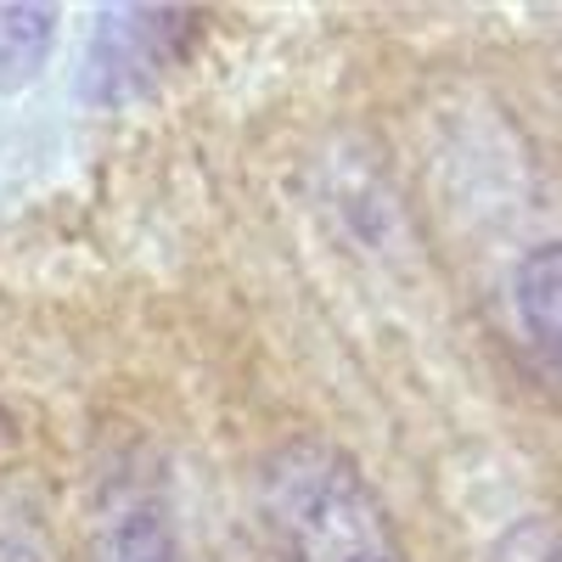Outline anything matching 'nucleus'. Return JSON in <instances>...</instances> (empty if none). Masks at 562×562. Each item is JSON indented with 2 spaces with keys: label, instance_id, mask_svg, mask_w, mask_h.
Masks as SVG:
<instances>
[{
  "label": "nucleus",
  "instance_id": "nucleus-1",
  "mask_svg": "<svg viewBox=\"0 0 562 562\" xmlns=\"http://www.w3.org/2000/svg\"><path fill=\"white\" fill-rule=\"evenodd\" d=\"M259 512L281 562H405L383 495L321 439H288L265 456Z\"/></svg>",
  "mask_w": 562,
  "mask_h": 562
},
{
  "label": "nucleus",
  "instance_id": "nucleus-2",
  "mask_svg": "<svg viewBox=\"0 0 562 562\" xmlns=\"http://www.w3.org/2000/svg\"><path fill=\"white\" fill-rule=\"evenodd\" d=\"M198 40V12L186 7H102L79 63V97L90 108H124L180 68Z\"/></svg>",
  "mask_w": 562,
  "mask_h": 562
},
{
  "label": "nucleus",
  "instance_id": "nucleus-3",
  "mask_svg": "<svg viewBox=\"0 0 562 562\" xmlns=\"http://www.w3.org/2000/svg\"><path fill=\"white\" fill-rule=\"evenodd\" d=\"M90 562H186L169 501L135 473H108L90 512Z\"/></svg>",
  "mask_w": 562,
  "mask_h": 562
},
{
  "label": "nucleus",
  "instance_id": "nucleus-4",
  "mask_svg": "<svg viewBox=\"0 0 562 562\" xmlns=\"http://www.w3.org/2000/svg\"><path fill=\"white\" fill-rule=\"evenodd\" d=\"M57 45V7L40 0H0V97L34 85Z\"/></svg>",
  "mask_w": 562,
  "mask_h": 562
},
{
  "label": "nucleus",
  "instance_id": "nucleus-5",
  "mask_svg": "<svg viewBox=\"0 0 562 562\" xmlns=\"http://www.w3.org/2000/svg\"><path fill=\"white\" fill-rule=\"evenodd\" d=\"M512 304H518L524 333L562 366V243L535 248L512 276Z\"/></svg>",
  "mask_w": 562,
  "mask_h": 562
},
{
  "label": "nucleus",
  "instance_id": "nucleus-6",
  "mask_svg": "<svg viewBox=\"0 0 562 562\" xmlns=\"http://www.w3.org/2000/svg\"><path fill=\"white\" fill-rule=\"evenodd\" d=\"M490 562H562V524H551V518L512 524L490 546Z\"/></svg>",
  "mask_w": 562,
  "mask_h": 562
},
{
  "label": "nucleus",
  "instance_id": "nucleus-7",
  "mask_svg": "<svg viewBox=\"0 0 562 562\" xmlns=\"http://www.w3.org/2000/svg\"><path fill=\"white\" fill-rule=\"evenodd\" d=\"M0 562H45V557L29 551V546H18V540H0Z\"/></svg>",
  "mask_w": 562,
  "mask_h": 562
}]
</instances>
